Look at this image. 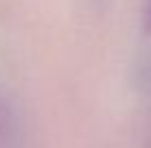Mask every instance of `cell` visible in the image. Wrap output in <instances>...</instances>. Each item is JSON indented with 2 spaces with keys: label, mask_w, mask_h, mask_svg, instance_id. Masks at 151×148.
<instances>
[{
  "label": "cell",
  "mask_w": 151,
  "mask_h": 148,
  "mask_svg": "<svg viewBox=\"0 0 151 148\" xmlns=\"http://www.w3.org/2000/svg\"><path fill=\"white\" fill-rule=\"evenodd\" d=\"M20 124L13 107L0 91V148H18Z\"/></svg>",
  "instance_id": "cell-1"
},
{
  "label": "cell",
  "mask_w": 151,
  "mask_h": 148,
  "mask_svg": "<svg viewBox=\"0 0 151 148\" xmlns=\"http://www.w3.org/2000/svg\"><path fill=\"white\" fill-rule=\"evenodd\" d=\"M147 26L151 28V0H149V7H147Z\"/></svg>",
  "instance_id": "cell-2"
}]
</instances>
